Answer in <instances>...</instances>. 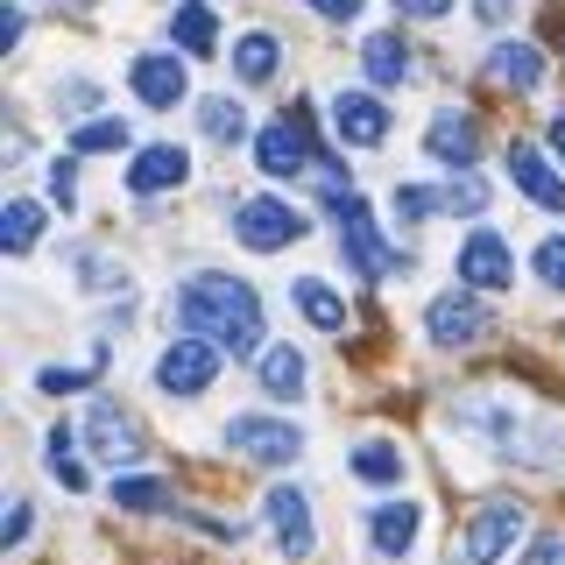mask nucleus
<instances>
[{
  "label": "nucleus",
  "mask_w": 565,
  "mask_h": 565,
  "mask_svg": "<svg viewBox=\"0 0 565 565\" xmlns=\"http://www.w3.org/2000/svg\"><path fill=\"white\" fill-rule=\"evenodd\" d=\"M128 85H135V99H141V106H177V99L191 93L184 64H177V57H163V50H141V57H135V71H128Z\"/></svg>",
  "instance_id": "obj_11"
},
{
  "label": "nucleus",
  "mask_w": 565,
  "mask_h": 565,
  "mask_svg": "<svg viewBox=\"0 0 565 565\" xmlns=\"http://www.w3.org/2000/svg\"><path fill=\"white\" fill-rule=\"evenodd\" d=\"M305 8H311V14H326V22H353L367 0H305Z\"/></svg>",
  "instance_id": "obj_36"
},
{
  "label": "nucleus",
  "mask_w": 565,
  "mask_h": 565,
  "mask_svg": "<svg viewBox=\"0 0 565 565\" xmlns=\"http://www.w3.org/2000/svg\"><path fill=\"white\" fill-rule=\"evenodd\" d=\"M290 297H297V311H305L318 332H340V326H347V297L332 290L326 276H297V282H290Z\"/></svg>",
  "instance_id": "obj_20"
},
{
  "label": "nucleus",
  "mask_w": 565,
  "mask_h": 565,
  "mask_svg": "<svg viewBox=\"0 0 565 565\" xmlns=\"http://www.w3.org/2000/svg\"><path fill=\"white\" fill-rule=\"evenodd\" d=\"M509 177H516V191H523V199H537L544 212H565V184H558V170L544 163L530 141H516V149H509Z\"/></svg>",
  "instance_id": "obj_15"
},
{
  "label": "nucleus",
  "mask_w": 565,
  "mask_h": 565,
  "mask_svg": "<svg viewBox=\"0 0 565 565\" xmlns=\"http://www.w3.org/2000/svg\"><path fill=\"white\" fill-rule=\"evenodd\" d=\"M35 241H43V205L14 199L8 212H0V247H8V255H29Z\"/></svg>",
  "instance_id": "obj_23"
},
{
  "label": "nucleus",
  "mask_w": 565,
  "mask_h": 565,
  "mask_svg": "<svg viewBox=\"0 0 565 565\" xmlns=\"http://www.w3.org/2000/svg\"><path fill=\"white\" fill-rule=\"evenodd\" d=\"M446 212V191H424V184H396V220H431Z\"/></svg>",
  "instance_id": "obj_31"
},
{
  "label": "nucleus",
  "mask_w": 565,
  "mask_h": 565,
  "mask_svg": "<svg viewBox=\"0 0 565 565\" xmlns=\"http://www.w3.org/2000/svg\"><path fill=\"white\" fill-rule=\"evenodd\" d=\"M177 326L247 361V353H262V297L241 276H191L177 290Z\"/></svg>",
  "instance_id": "obj_1"
},
{
  "label": "nucleus",
  "mask_w": 565,
  "mask_h": 565,
  "mask_svg": "<svg viewBox=\"0 0 565 565\" xmlns=\"http://www.w3.org/2000/svg\"><path fill=\"white\" fill-rule=\"evenodd\" d=\"M50 473H57V481H64L71 494L85 488V467H78V459H71V431H50Z\"/></svg>",
  "instance_id": "obj_32"
},
{
  "label": "nucleus",
  "mask_w": 565,
  "mask_h": 565,
  "mask_svg": "<svg viewBox=\"0 0 565 565\" xmlns=\"http://www.w3.org/2000/svg\"><path fill=\"white\" fill-rule=\"evenodd\" d=\"M424 332H431L438 347H473V340L494 332V311L473 290H446V297H431V311H424Z\"/></svg>",
  "instance_id": "obj_6"
},
{
  "label": "nucleus",
  "mask_w": 565,
  "mask_h": 565,
  "mask_svg": "<svg viewBox=\"0 0 565 565\" xmlns=\"http://www.w3.org/2000/svg\"><path fill=\"white\" fill-rule=\"evenodd\" d=\"M199 128H205L212 141H226V149H234V141H247V106H234V99H205V106H199Z\"/></svg>",
  "instance_id": "obj_27"
},
{
  "label": "nucleus",
  "mask_w": 565,
  "mask_h": 565,
  "mask_svg": "<svg viewBox=\"0 0 565 565\" xmlns=\"http://www.w3.org/2000/svg\"><path fill=\"white\" fill-rule=\"evenodd\" d=\"M276 57H282L276 35H241V43H234V71H241L247 85H269L276 78Z\"/></svg>",
  "instance_id": "obj_25"
},
{
  "label": "nucleus",
  "mask_w": 565,
  "mask_h": 565,
  "mask_svg": "<svg viewBox=\"0 0 565 565\" xmlns=\"http://www.w3.org/2000/svg\"><path fill=\"white\" fill-rule=\"evenodd\" d=\"M537 276L552 282V290H565V234H552V241L537 247Z\"/></svg>",
  "instance_id": "obj_35"
},
{
  "label": "nucleus",
  "mask_w": 565,
  "mask_h": 565,
  "mask_svg": "<svg viewBox=\"0 0 565 565\" xmlns=\"http://www.w3.org/2000/svg\"><path fill=\"white\" fill-rule=\"evenodd\" d=\"M481 205H488L481 177H452V184H446V212H481Z\"/></svg>",
  "instance_id": "obj_33"
},
{
  "label": "nucleus",
  "mask_w": 565,
  "mask_h": 565,
  "mask_svg": "<svg viewBox=\"0 0 565 565\" xmlns=\"http://www.w3.org/2000/svg\"><path fill=\"white\" fill-rule=\"evenodd\" d=\"M226 446L241 459H255V467H290V459L305 452V431H297L290 417H234L226 424Z\"/></svg>",
  "instance_id": "obj_5"
},
{
  "label": "nucleus",
  "mask_w": 565,
  "mask_h": 565,
  "mask_svg": "<svg viewBox=\"0 0 565 565\" xmlns=\"http://www.w3.org/2000/svg\"><path fill=\"white\" fill-rule=\"evenodd\" d=\"M424 149H431L446 170H467L473 156H481V128H473L467 114H438V120H431V135H424Z\"/></svg>",
  "instance_id": "obj_17"
},
{
  "label": "nucleus",
  "mask_w": 565,
  "mask_h": 565,
  "mask_svg": "<svg viewBox=\"0 0 565 565\" xmlns=\"http://www.w3.org/2000/svg\"><path fill=\"white\" fill-rule=\"evenodd\" d=\"M99 367H106V347H99L85 367H43V375H35V388H43V396H64V388H85V382L99 375Z\"/></svg>",
  "instance_id": "obj_29"
},
{
  "label": "nucleus",
  "mask_w": 565,
  "mask_h": 565,
  "mask_svg": "<svg viewBox=\"0 0 565 565\" xmlns=\"http://www.w3.org/2000/svg\"><path fill=\"white\" fill-rule=\"evenodd\" d=\"M459 424L488 431L502 459H530V467H544V459H552V452L565 446V431H558V424H537L530 411H516L509 396H481V403H467V411H459Z\"/></svg>",
  "instance_id": "obj_2"
},
{
  "label": "nucleus",
  "mask_w": 565,
  "mask_h": 565,
  "mask_svg": "<svg viewBox=\"0 0 565 565\" xmlns=\"http://www.w3.org/2000/svg\"><path fill=\"white\" fill-rule=\"evenodd\" d=\"M332 128H340V141H353V149H375V141H388V106L375 93H340L332 99Z\"/></svg>",
  "instance_id": "obj_12"
},
{
  "label": "nucleus",
  "mask_w": 565,
  "mask_h": 565,
  "mask_svg": "<svg viewBox=\"0 0 565 565\" xmlns=\"http://www.w3.org/2000/svg\"><path fill=\"white\" fill-rule=\"evenodd\" d=\"M85 438H93V452L114 459V467H128V459L141 452V446H135V424L120 417L114 403H93V417H85Z\"/></svg>",
  "instance_id": "obj_18"
},
{
  "label": "nucleus",
  "mask_w": 565,
  "mask_h": 565,
  "mask_svg": "<svg viewBox=\"0 0 565 565\" xmlns=\"http://www.w3.org/2000/svg\"><path fill=\"white\" fill-rule=\"evenodd\" d=\"M212 375H220V347L199 340V332H191V340H177L163 361H156V388H163V396H205Z\"/></svg>",
  "instance_id": "obj_8"
},
{
  "label": "nucleus",
  "mask_w": 565,
  "mask_h": 565,
  "mask_svg": "<svg viewBox=\"0 0 565 565\" xmlns=\"http://www.w3.org/2000/svg\"><path fill=\"white\" fill-rule=\"evenodd\" d=\"M361 71L375 85H403V78H411V50H403L396 35H367V43H361Z\"/></svg>",
  "instance_id": "obj_22"
},
{
  "label": "nucleus",
  "mask_w": 565,
  "mask_h": 565,
  "mask_svg": "<svg viewBox=\"0 0 565 565\" xmlns=\"http://www.w3.org/2000/svg\"><path fill=\"white\" fill-rule=\"evenodd\" d=\"M488 71L502 85H516V93H537V78H544V50H530V43H502L488 57Z\"/></svg>",
  "instance_id": "obj_21"
},
{
  "label": "nucleus",
  "mask_w": 565,
  "mask_h": 565,
  "mask_svg": "<svg viewBox=\"0 0 565 565\" xmlns=\"http://www.w3.org/2000/svg\"><path fill=\"white\" fill-rule=\"evenodd\" d=\"M388 8H396V14H417V22H438L452 0H388Z\"/></svg>",
  "instance_id": "obj_38"
},
{
  "label": "nucleus",
  "mask_w": 565,
  "mask_h": 565,
  "mask_svg": "<svg viewBox=\"0 0 565 565\" xmlns=\"http://www.w3.org/2000/svg\"><path fill=\"white\" fill-rule=\"evenodd\" d=\"M523 537V502H481L473 523L459 530V565H502V552H516Z\"/></svg>",
  "instance_id": "obj_3"
},
{
  "label": "nucleus",
  "mask_w": 565,
  "mask_h": 565,
  "mask_svg": "<svg viewBox=\"0 0 565 565\" xmlns=\"http://www.w3.org/2000/svg\"><path fill=\"white\" fill-rule=\"evenodd\" d=\"M71 149H78V156H106V149H128V120H114V114H106V120H85V128L71 135Z\"/></svg>",
  "instance_id": "obj_28"
},
{
  "label": "nucleus",
  "mask_w": 565,
  "mask_h": 565,
  "mask_svg": "<svg viewBox=\"0 0 565 565\" xmlns=\"http://www.w3.org/2000/svg\"><path fill=\"white\" fill-rule=\"evenodd\" d=\"M552 149H558V156H565V114H558V120H552Z\"/></svg>",
  "instance_id": "obj_40"
},
{
  "label": "nucleus",
  "mask_w": 565,
  "mask_h": 565,
  "mask_svg": "<svg viewBox=\"0 0 565 565\" xmlns=\"http://www.w3.org/2000/svg\"><path fill=\"white\" fill-rule=\"evenodd\" d=\"M262 509H269V530H276V544H282V552H290V558H311V502H305V494H297V488H269V502H262Z\"/></svg>",
  "instance_id": "obj_13"
},
{
  "label": "nucleus",
  "mask_w": 565,
  "mask_h": 565,
  "mask_svg": "<svg viewBox=\"0 0 565 565\" xmlns=\"http://www.w3.org/2000/svg\"><path fill=\"white\" fill-rule=\"evenodd\" d=\"M340 247H347V262L361 269L367 282L388 276V269H403V255L375 234V220H367V205L361 199H340Z\"/></svg>",
  "instance_id": "obj_9"
},
{
  "label": "nucleus",
  "mask_w": 565,
  "mask_h": 565,
  "mask_svg": "<svg viewBox=\"0 0 565 565\" xmlns=\"http://www.w3.org/2000/svg\"><path fill=\"white\" fill-rule=\"evenodd\" d=\"M459 282H473V290H509L516 282V255H509V241L494 226H473L459 241Z\"/></svg>",
  "instance_id": "obj_10"
},
{
  "label": "nucleus",
  "mask_w": 565,
  "mask_h": 565,
  "mask_svg": "<svg viewBox=\"0 0 565 565\" xmlns=\"http://www.w3.org/2000/svg\"><path fill=\"white\" fill-rule=\"evenodd\" d=\"M184 170H191V156L177 149V141H156V149L135 156L128 191H141V199H149V191H177V184H184Z\"/></svg>",
  "instance_id": "obj_16"
},
{
  "label": "nucleus",
  "mask_w": 565,
  "mask_h": 565,
  "mask_svg": "<svg viewBox=\"0 0 565 565\" xmlns=\"http://www.w3.org/2000/svg\"><path fill=\"white\" fill-rule=\"evenodd\" d=\"M234 241L255 247V255H276V247L305 241V212L282 199H247V205H234Z\"/></svg>",
  "instance_id": "obj_4"
},
{
  "label": "nucleus",
  "mask_w": 565,
  "mask_h": 565,
  "mask_svg": "<svg viewBox=\"0 0 565 565\" xmlns=\"http://www.w3.org/2000/svg\"><path fill=\"white\" fill-rule=\"evenodd\" d=\"M170 35H177V50H184V57H212V50H220V22H212L205 0H177Z\"/></svg>",
  "instance_id": "obj_19"
},
{
  "label": "nucleus",
  "mask_w": 565,
  "mask_h": 565,
  "mask_svg": "<svg viewBox=\"0 0 565 565\" xmlns=\"http://www.w3.org/2000/svg\"><path fill=\"white\" fill-rule=\"evenodd\" d=\"M262 388H269V396H297V388H305V353H297V347H269V353H262Z\"/></svg>",
  "instance_id": "obj_24"
},
{
  "label": "nucleus",
  "mask_w": 565,
  "mask_h": 565,
  "mask_svg": "<svg viewBox=\"0 0 565 565\" xmlns=\"http://www.w3.org/2000/svg\"><path fill=\"white\" fill-rule=\"evenodd\" d=\"M255 163H262V177H305V170L318 163L305 106H297L290 120H276V128H262V135H255Z\"/></svg>",
  "instance_id": "obj_7"
},
{
  "label": "nucleus",
  "mask_w": 565,
  "mask_h": 565,
  "mask_svg": "<svg viewBox=\"0 0 565 565\" xmlns=\"http://www.w3.org/2000/svg\"><path fill=\"white\" fill-rule=\"evenodd\" d=\"M50 8H93V0H50Z\"/></svg>",
  "instance_id": "obj_41"
},
{
  "label": "nucleus",
  "mask_w": 565,
  "mask_h": 565,
  "mask_svg": "<svg viewBox=\"0 0 565 565\" xmlns=\"http://www.w3.org/2000/svg\"><path fill=\"white\" fill-rule=\"evenodd\" d=\"M114 509H170V488L163 481H120L114 473Z\"/></svg>",
  "instance_id": "obj_30"
},
{
  "label": "nucleus",
  "mask_w": 565,
  "mask_h": 565,
  "mask_svg": "<svg viewBox=\"0 0 565 565\" xmlns=\"http://www.w3.org/2000/svg\"><path fill=\"white\" fill-rule=\"evenodd\" d=\"M50 199H57V205H71V199H78V149L50 163Z\"/></svg>",
  "instance_id": "obj_34"
},
{
  "label": "nucleus",
  "mask_w": 565,
  "mask_h": 565,
  "mask_svg": "<svg viewBox=\"0 0 565 565\" xmlns=\"http://www.w3.org/2000/svg\"><path fill=\"white\" fill-rule=\"evenodd\" d=\"M14 43H22V8L8 0V8H0V50H14Z\"/></svg>",
  "instance_id": "obj_39"
},
{
  "label": "nucleus",
  "mask_w": 565,
  "mask_h": 565,
  "mask_svg": "<svg viewBox=\"0 0 565 565\" xmlns=\"http://www.w3.org/2000/svg\"><path fill=\"white\" fill-rule=\"evenodd\" d=\"M347 467H353V473H361V481H367V488H388V481H403V452H396V446H382V438H367V446H361V452H353V459H347Z\"/></svg>",
  "instance_id": "obj_26"
},
{
  "label": "nucleus",
  "mask_w": 565,
  "mask_h": 565,
  "mask_svg": "<svg viewBox=\"0 0 565 565\" xmlns=\"http://www.w3.org/2000/svg\"><path fill=\"white\" fill-rule=\"evenodd\" d=\"M417 530H424V509H417V502H382V509H367V537H375L382 558H403V552L417 544Z\"/></svg>",
  "instance_id": "obj_14"
},
{
  "label": "nucleus",
  "mask_w": 565,
  "mask_h": 565,
  "mask_svg": "<svg viewBox=\"0 0 565 565\" xmlns=\"http://www.w3.org/2000/svg\"><path fill=\"white\" fill-rule=\"evenodd\" d=\"M0 537H8V544L29 537V502H8V516H0Z\"/></svg>",
  "instance_id": "obj_37"
}]
</instances>
